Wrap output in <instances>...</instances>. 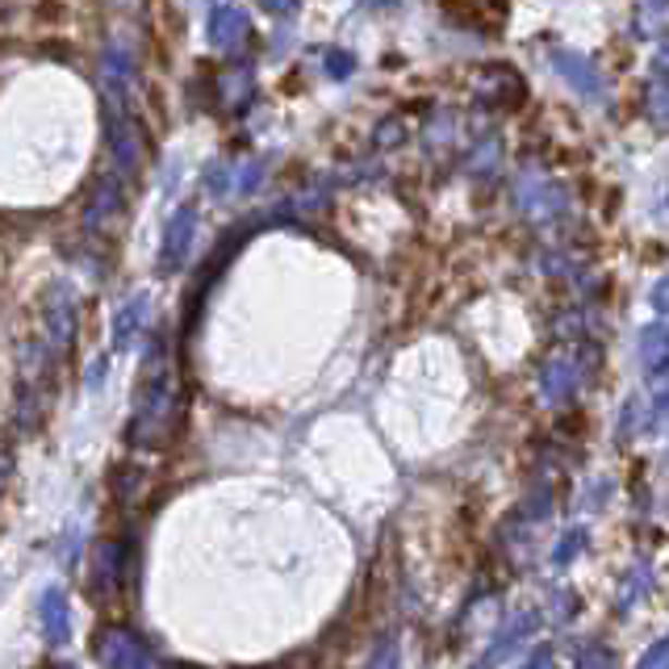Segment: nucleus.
Wrapping results in <instances>:
<instances>
[{"instance_id": "obj_1", "label": "nucleus", "mask_w": 669, "mask_h": 669, "mask_svg": "<svg viewBox=\"0 0 669 669\" xmlns=\"http://www.w3.org/2000/svg\"><path fill=\"white\" fill-rule=\"evenodd\" d=\"M92 653H97L101 669H160L151 648L138 641L131 628H101L92 641Z\"/></svg>"}, {"instance_id": "obj_2", "label": "nucleus", "mask_w": 669, "mask_h": 669, "mask_svg": "<svg viewBox=\"0 0 669 669\" xmlns=\"http://www.w3.org/2000/svg\"><path fill=\"white\" fill-rule=\"evenodd\" d=\"M38 623H42V632H47V641L51 644H63L72 636V611H67V594L59 586H47L42 590V598H38Z\"/></svg>"}, {"instance_id": "obj_3", "label": "nucleus", "mask_w": 669, "mask_h": 669, "mask_svg": "<svg viewBox=\"0 0 669 669\" xmlns=\"http://www.w3.org/2000/svg\"><path fill=\"white\" fill-rule=\"evenodd\" d=\"M532 628H535V616H519V619H510L507 628L498 632V641H494V644H490V648H485V653H482V661H478V666H482V669L498 666L503 657H510V648H515V644L523 641V632H532Z\"/></svg>"}, {"instance_id": "obj_4", "label": "nucleus", "mask_w": 669, "mask_h": 669, "mask_svg": "<svg viewBox=\"0 0 669 669\" xmlns=\"http://www.w3.org/2000/svg\"><path fill=\"white\" fill-rule=\"evenodd\" d=\"M648 590H653V578H648V569H641V582H636V573L623 582V590H619V607L628 611L632 603H644L648 598Z\"/></svg>"}, {"instance_id": "obj_5", "label": "nucleus", "mask_w": 669, "mask_h": 669, "mask_svg": "<svg viewBox=\"0 0 669 669\" xmlns=\"http://www.w3.org/2000/svg\"><path fill=\"white\" fill-rule=\"evenodd\" d=\"M578 669H616V657L603 648V644H586L578 653Z\"/></svg>"}, {"instance_id": "obj_6", "label": "nucleus", "mask_w": 669, "mask_h": 669, "mask_svg": "<svg viewBox=\"0 0 669 669\" xmlns=\"http://www.w3.org/2000/svg\"><path fill=\"white\" fill-rule=\"evenodd\" d=\"M369 669H398V644L394 641L376 644V653L369 657Z\"/></svg>"}, {"instance_id": "obj_7", "label": "nucleus", "mask_w": 669, "mask_h": 669, "mask_svg": "<svg viewBox=\"0 0 669 669\" xmlns=\"http://www.w3.org/2000/svg\"><path fill=\"white\" fill-rule=\"evenodd\" d=\"M636 669H669V641H657L648 653L641 657V666Z\"/></svg>"}, {"instance_id": "obj_8", "label": "nucleus", "mask_w": 669, "mask_h": 669, "mask_svg": "<svg viewBox=\"0 0 669 669\" xmlns=\"http://www.w3.org/2000/svg\"><path fill=\"white\" fill-rule=\"evenodd\" d=\"M548 661H553V648L544 644V648H540V653H535V657H532V661H528L523 669H548Z\"/></svg>"}, {"instance_id": "obj_9", "label": "nucleus", "mask_w": 669, "mask_h": 669, "mask_svg": "<svg viewBox=\"0 0 669 669\" xmlns=\"http://www.w3.org/2000/svg\"><path fill=\"white\" fill-rule=\"evenodd\" d=\"M47 669H76V666H63V661H54V666H47Z\"/></svg>"}]
</instances>
